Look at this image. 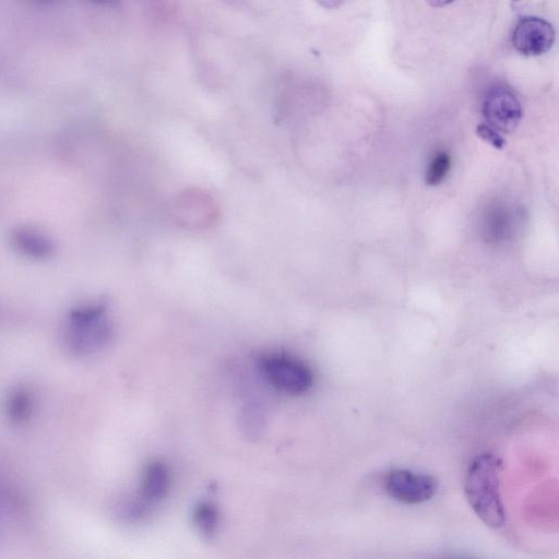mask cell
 <instances>
[{
    "label": "cell",
    "mask_w": 559,
    "mask_h": 559,
    "mask_svg": "<svg viewBox=\"0 0 559 559\" xmlns=\"http://www.w3.org/2000/svg\"><path fill=\"white\" fill-rule=\"evenodd\" d=\"M501 481V459L483 454L471 461L465 481L468 502L485 525L495 529L504 527L506 523Z\"/></svg>",
    "instance_id": "obj_1"
},
{
    "label": "cell",
    "mask_w": 559,
    "mask_h": 559,
    "mask_svg": "<svg viewBox=\"0 0 559 559\" xmlns=\"http://www.w3.org/2000/svg\"><path fill=\"white\" fill-rule=\"evenodd\" d=\"M113 335L114 328L107 305L103 302H88L69 311L63 343L70 354L89 356L109 346Z\"/></svg>",
    "instance_id": "obj_2"
},
{
    "label": "cell",
    "mask_w": 559,
    "mask_h": 559,
    "mask_svg": "<svg viewBox=\"0 0 559 559\" xmlns=\"http://www.w3.org/2000/svg\"><path fill=\"white\" fill-rule=\"evenodd\" d=\"M269 384L289 395H303L314 384L311 367L285 354H269L259 363Z\"/></svg>",
    "instance_id": "obj_3"
},
{
    "label": "cell",
    "mask_w": 559,
    "mask_h": 559,
    "mask_svg": "<svg viewBox=\"0 0 559 559\" xmlns=\"http://www.w3.org/2000/svg\"><path fill=\"white\" fill-rule=\"evenodd\" d=\"M174 220L189 229H205L219 219L216 198L206 189L192 187L182 190L171 202Z\"/></svg>",
    "instance_id": "obj_4"
},
{
    "label": "cell",
    "mask_w": 559,
    "mask_h": 559,
    "mask_svg": "<svg viewBox=\"0 0 559 559\" xmlns=\"http://www.w3.org/2000/svg\"><path fill=\"white\" fill-rule=\"evenodd\" d=\"M439 489L433 475L408 469H395L386 475L385 491L395 501L406 505H420L431 501Z\"/></svg>",
    "instance_id": "obj_5"
},
{
    "label": "cell",
    "mask_w": 559,
    "mask_h": 559,
    "mask_svg": "<svg viewBox=\"0 0 559 559\" xmlns=\"http://www.w3.org/2000/svg\"><path fill=\"white\" fill-rule=\"evenodd\" d=\"M483 114L493 129L504 133L514 132L522 118V106L517 95L506 87H493L487 93Z\"/></svg>",
    "instance_id": "obj_6"
},
{
    "label": "cell",
    "mask_w": 559,
    "mask_h": 559,
    "mask_svg": "<svg viewBox=\"0 0 559 559\" xmlns=\"http://www.w3.org/2000/svg\"><path fill=\"white\" fill-rule=\"evenodd\" d=\"M555 38L552 23L539 17H526L518 21L511 42L521 55L541 56L552 49Z\"/></svg>",
    "instance_id": "obj_7"
},
{
    "label": "cell",
    "mask_w": 559,
    "mask_h": 559,
    "mask_svg": "<svg viewBox=\"0 0 559 559\" xmlns=\"http://www.w3.org/2000/svg\"><path fill=\"white\" fill-rule=\"evenodd\" d=\"M9 243L20 256L32 260L51 259L56 253V244L52 237L31 225H19L11 230Z\"/></svg>",
    "instance_id": "obj_8"
},
{
    "label": "cell",
    "mask_w": 559,
    "mask_h": 559,
    "mask_svg": "<svg viewBox=\"0 0 559 559\" xmlns=\"http://www.w3.org/2000/svg\"><path fill=\"white\" fill-rule=\"evenodd\" d=\"M35 396L28 386H17L8 392L5 401V416L10 424L19 426L28 423L33 416Z\"/></svg>",
    "instance_id": "obj_9"
},
{
    "label": "cell",
    "mask_w": 559,
    "mask_h": 559,
    "mask_svg": "<svg viewBox=\"0 0 559 559\" xmlns=\"http://www.w3.org/2000/svg\"><path fill=\"white\" fill-rule=\"evenodd\" d=\"M169 471L162 463H152L145 472L144 481H142L141 498L146 499L148 503L159 501L168 491Z\"/></svg>",
    "instance_id": "obj_10"
},
{
    "label": "cell",
    "mask_w": 559,
    "mask_h": 559,
    "mask_svg": "<svg viewBox=\"0 0 559 559\" xmlns=\"http://www.w3.org/2000/svg\"><path fill=\"white\" fill-rule=\"evenodd\" d=\"M241 424L245 433L258 436L264 430L265 414L258 404L249 403L241 414Z\"/></svg>",
    "instance_id": "obj_11"
},
{
    "label": "cell",
    "mask_w": 559,
    "mask_h": 559,
    "mask_svg": "<svg viewBox=\"0 0 559 559\" xmlns=\"http://www.w3.org/2000/svg\"><path fill=\"white\" fill-rule=\"evenodd\" d=\"M451 166V158L446 152H439L433 158L426 172V184L428 186H438L447 177Z\"/></svg>",
    "instance_id": "obj_12"
},
{
    "label": "cell",
    "mask_w": 559,
    "mask_h": 559,
    "mask_svg": "<svg viewBox=\"0 0 559 559\" xmlns=\"http://www.w3.org/2000/svg\"><path fill=\"white\" fill-rule=\"evenodd\" d=\"M477 133L487 144L492 145L496 149L502 150L506 146L505 139L497 133V130L489 125L478 126Z\"/></svg>",
    "instance_id": "obj_13"
},
{
    "label": "cell",
    "mask_w": 559,
    "mask_h": 559,
    "mask_svg": "<svg viewBox=\"0 0 559 559\" xmlns=\"http://www.w3.org/2000/svg\"><path fill=\"white\" fill-rule=\"evenodd\" d=\"M440 559H473V558L462 557V556H450V557H444V558H440Z\"/></svg>",
    "instance_id": "obj_14"
}]
</instances>
